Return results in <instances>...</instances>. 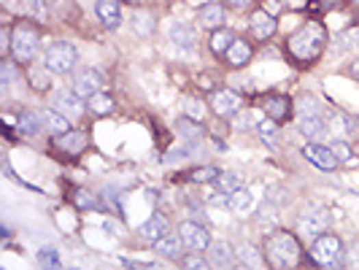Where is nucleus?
<instances>
[{
  "label": "nucleus",
  "instance_id": "obj_11",
  "mask_svg": "<svg viewBox=\"0 0 359 270\" xmlns=\"http://www.w3.org/2000/svg\"><path fill=\"white\" fill-rule=\"evenodd\" d=\"M82 100H84L82 95H76L71 90H57L51 95V106L57 111H62L65 116H82L84 114V103Z\"/></svg>",
  "mask_w": 359,
  "mask_h": 270
},
{
  "label": "nucleus",
  "instance_id": "obj_22",
  "mask_svg": "<svg viewBox=\"0 0 359 270\" xmlns=\"http://www.w3.org/2000/svg\"><path fill=\"white\" fill-rule=\"evenodd\" d=\"M251 206H254V195H251L246 186H238V189L230 195V200H227V208L235 211V214H249Z\"/></svg>",
  "mask_w": 359,
  "mask_h": 270
},
{
  "label": "nucleus",
  "instance_id": "obj_43",
  "mask_svg": "<svg viewBox=\"0 0 359 270\" xmlns=\"http://www.w3.org/2000/svg\"><path fill=\"white\" fill-rule=\"evenodd\" d=\"M184 268H211V262H206V260H203V257H189V260H184Z\"/></svg>",
  "mask_w": 359,
  "mask_h": 270
},
{
  "label": "nucleus",
  "instance_id": "obj_1",
  "mask_svg": "<svg viewBox=\"0 0 359 270\" xmlns=\"http://www.w3.org/2000/svg\"><path fill=\"white\" fill-rule=\"evenodd\" d=\"M265 254H268L273 268H295L300 262V243L292 232H273L265 243Z\"/></svg>",
  "mask_w": 359,
  "mask_h": 270
},
{
  "label": "nucleus",
  "instance_id": "obj_34",
  "mask_svg": "<svg viewBox=\"0 0 359 270\" xmlns=\"http://www.w3.org/2000/svg\"><path fill=\"white\" fill-rule=\"evenodd\" d=\"M297 116H324V108L314 95H303L297 100Z\"/></svg>",
  "mask_w": 359,
  "mask_h": 270
},
{
  "label": "nucleus",
  "instance_id": "obj_21",
  "mask_svg": "<svg viewBox=\"0 0 359 270\" xmlns=\"http://www.w3.org/2000/svg\"><path fill=\"white\" fill-rule=\"evenodd\" d=\"M330 130L341 138H349V135H359V119L351 114H335L330 119Z\"/></svg>",
  "mask_w": 359,
  "mask_h": 270
},
{
  "label": "nucleus",
  "instance_id": "obj_29",
  "mask_svg": "<svg viewBox=\"0 0 359 270\" xmlns=\"http://www.w3.org/2000/svg\"><path fill=\"white\" fill-rule=\"evenodd\" d=\"M257 133H260V138L265 140V146H270V149H278V125H275V119H260L257 122Z\"/></svg>",
  "mask_w": 359,
  "mask_h": 270
},
{
  "label": "nucleus",
  "instance_id": "obj_46",
  "mask_svg": "<svg viewBox=\"0 0 359 270\" xmlns=\"http://www.w3.org/2000/svg\"><path fill=\"white\" fill-rule=\"evenodd\" d=\"M184 157H189V151H168L165 162H176V160H184Z\"/></svg>",
  "mask_w": 359,
  "mask_h": 270
},
{
  "label": "nucleus",
  "instance_id": "obj_13",
  "mask_svg": "<svg viewBox=\"0 0 359 270\" xmlns=\"http://www.w3.org/2000/svg\"><path fill=\"white\" fill-rule=\"evenodd\" d=\"M249 30H251V36L257 41H268L270 36L275 33V19L270 16L268 11H254L249 16Z\"/></svg>",
  "mask_w": 359,
  "mask_h": 270
},
{
  "label": "nucleus",
  "instance_id": "obj_2",
  "mask_svg": "<svg viewBox=\"0 0 359 270\" xmlns=\"http://www.w3.org/2000/svg\"><path fill=\"white\" fill-rule=\"evenodd\" d=\"M324 41H327L324 27H321V25H316V22H308L303 30H297V33L289 38V51H292L297 60L311 62V60H316V57L321 54Z\"/></svg>",
  "mask_w": 359,
  "mask_h": 270
},
{
  "label": "nucleus",
  "instance_id": "obj_8",
  "mask_svg": "<svg viewBox=\"0 0 359 270\" xmlns=\"http://www.w3.org/2000/svg\"><path fill=\"white\" fill-rule=\"evenodd\" d=\"M330 225V211L327 208H314V211H306L300 219H297V232L303 238H319Z\"/></svg>",
  "mask_w": 359,
  "mask_h": 270
},
{
  "label": "nucleus",
  "instance_id": "obj_18",
  "mask_svg": "<svg viewBox=\"0 0 359 270\" xmlns=\"http://www.w3.org/2000/svg\"><path fill=\"white\" fill-rule=\"evenodd\" d=\"M171 44L179 46V49H197V30L192 27V25H184V22H179V25H173L171 27Z\"/></svg>",
  "mask_w": 359,
  "mask_h": 270
},
{
  "label": "nucleus",
  "instance_id": "obj_19",
  "mask_svg": "<svg viewBox=\"0 0 359 270\" xmlns=\"http://www.w3.org/2000/svg\"><path fill=\"white\" fill-rule=\"evenodd\" d=\"M165 232H168V219H165V217H160V214H154L151 219H146L143 225L138 227V235H140L143 241H151V243H154V241H160Z\"/></svg>",
  "mask_w": 359,
  "mask_h": 270
},
{
  "label": "nucleus",
  "instance_id": "obj_47",
  "mask_svg": "<svg viewBox=\"0 0 359 270\" xmlns=\"http://www.w3.org/2000/svg\"><path fill=\"white\" fill-rule=\"evenodd\" d=\"M227 5H232V8H243V5H249L251 0H225Z\"/></svg>",
  "mask_w": 359,
  "mask_h": 270
},
{
  "label": "nucleus",
  "instance_id": "obj_39",
  "mask_svg": "<svg viewBox=\"0 0 359 270\" xmlns=\"http://www.w3.org/2000/svg\"><path fill=\"white\" fill-rule=\"evenodd\" d=\"M30 87L36 92H46L49 87H51V79H49V73H44V71H30Z\"/></svg>",
  "mask_w": 359,
  "mask_h": 270
},
{
  "label": "nucleus",
  "instance_id": "obj_16",
  "mask_svg": "<svg viewBox=\"0 0 359 270\" xmlns=\"http://www.w3.org/2000/svg\"><path fill=\"white\" fill-rule=\"evenodd\" d=\"M208 251H211V260H208V262H211L214 268H230V265L235 262V257H238L235 246L227 243V241H216V243H211Z\"/></svg>",
  "mask_w": 359,
  "mask_h": 270
},
{
  "label": "nucleus",
  "instance_id": "obj_14",
  "mask_svg": "<svg viewBox=\"0 0 359 270\" xmlns=\"http://www.w3.org/2000/svg\"><path fill=\"white\" fill-rule=\"evenodd\" d=\"M95 11H97L100 22H103L108 30H116V27H119V22H122L119 0H97V3H95Z\"/></svg>",
  "mask_w": 359,
  "mask_h": 270
},
{
  "label": "nucleus",
  "instance_id": "obj_20",
  "mask_svg": "<svg viewBox=\"0 0 359 270\" xmlns=\"http://www.w3.org/2000/svg\"><path fill=\"white\" fill-rule=\"evenodd\" d=\"M41 116H44L46 130H49L51 135H62V133H68V130H71L68 116H65L62 111H57L54 106H51V108H44V111H41Z\"/></svg>",
  "mask_w": 359,
  "mask_h": 270
},
{
  "label": "nucleus",
  "instance_id": "obj_10",
  "mask_svg": "<svg viewBox=\"0 0 359 270\" xmlns=\"http://www.w3.org/2000/svg\"><path fill=\"white\" fill-rule=\"evenodd\" d=\"M211 108L216 116H235L240 108H243V100L240 95L232 90H216L211 95Z\"/></svg>",
  "mask_w": 359,
  "mask_h": 270
},
{
  "label": "nucleus",
  "instance_id": "obj_27",
  "mask_svg": "<svg viewBox=\"0 0 359 270\" xmlns=\"http://www.w3.org/2000/svg\"><path fill=\"white\" fill-rule=\"evenodd\" d=\"M41 125H44V116H41V114H36V111L19 114V133L22 135H38L41 133Z\"/></svg>",
  "mask_w": 359,
  "mask_h": 270
},
{
  "label": "nucleus",
  "instance_id": "obj_28",
  "mask_svg": "<svg viewBox=\"0 0 359 270\" xmlns=\"http://www.w3.org/2000/svg\"><path fill=\"white\" fill-rule=\"evenodd\" d=\"M235 251H238V262H243L246 268H260V265H262V254H260L257 246H251V243H240Z\"/></svg>",
  "mask_w": 359,
  "mask_h": 270
},
{
  "label": "nucleus",
  "instance_id": "obj_25",
  "mask_svg": "<svg viewBox=\"0 0 359 270\" xmlns=\"http://www.w3.org/2000/svg\"><path fill=\"white\" fill-rule=\"evenodd\" d=\"M54 143H57L65 154H79V151L84 149V135L68 130V133H62V135H54Z\"/></svg>",
  "mask_w": 359,
  "mask_h": 270
},
{
  "label": "nucleus",
  "instance_id": "obj_30",
  "mask_svg": "<svg viewBox=\"0 0 359 270\" xmlns=\"http://www.w3.org/2000/svg\"><path fill=\"white\" fill-rule=\"evenodd\" d=\"M19 11L25 16L36 19V22H44L46 16H49V8H46L44 0H19Z\"/></svg>",
  "mask_w": 359,
  "mask_h": 270
},
{
  "label": "nucleus",
  "instance_id": "obj_32",
  "mask_svg": "<svg viewBox=\"0 0 359 270\" xmlns=\"http://www.w3.org/2000/svg\"><path fill=\"white\" fill-rule=\"evenodd\" d=\"M214 186H216V192H225V195H232L238 186H243V181L238 173H232V171H222L216 179H214Z\"/></svg>",
  "mask_w": 359,
  "mask_h": 270
},
{
  "label": "nucleus",
  "instance_id": "obj_42",
  "mask_svg": "<svg viewBox=\"0 0 359 270\" xmlns=\"http://www.w3.org/2000/svg\"><path fill=\"white\" fill-rule=\"evenodd\" d=\"M216 176H219V171H216V168H211V165L197 168V171H192V173H189V179L197 181V184H203V181H214Z\"/></svg>",
  "mask_w": 359,
  "mask_h": 270
},
{
  "label": "nucleus",
  "instance_id": "obj_3",
  "mask_svg": "<svg viewBox=\"0 0 359 270\" xmlns=\"http://www.w3.org/2000/svg\"><path fill=\"white\" fill-rule=\"evenodd\" d=\"M311 257H314L316 265H324V268H338L343 265V241L338 235H330V232H321L319 238H314V246H311Z\"/></svg>",
  "mask_w": 359,
  "mask_h": 270
},
{
  "label": "nucleus",
  "instance_id": "obj_41",
  "mask_svg": "<svg viewBox=\"0 0 359 270\" xmlns=\"http://www.w3.org/2000/svg\"><path fill=\"white\" fill-rule=\"evenodd\" d=\"M14 62H16V60H3V65H0V84H3V87L14 84V79H16V68H14Z\"/></svg>",
  "mask_w": 359,
  "mask_h": 270
},
{
  "label": "nucleus",
  "instance_id": "obj_36",
  "mask_svg": "<svg viewBox=\"0 0 359 270\" xmlns=\"http://www.w3.org/2000/svg\"><path fill=\"white\" fill-rule=\"evenodd\" d=\"M232 127L238 130V133H246V130H257V114L254 111H238L235 114V122H232Z\"/></svg>",
  "mask_w": 359,
  "mask_h": 270
},
{
  "label": "nucleus",
  "instance_id": "obj_38",
  "mask_svg": "<svg viewBox=\"0 0 359 270\" xmlns=\"http://www.w3.org/2000/svg\"><path fill=\"white\" fill-rule=\"evenodd\" d=\"M330 149L335 151V157H338V160H351V154H354V151H351V143H349V138H341V135H338V138L330 143Z\"/></svg>",
  "mask_w": 359,
  "mask_h": 270
},
{
  "label": "nucleus",
  "instance_id": "obj_35",
  "mask_svg": "<svg viewBox=\"0 0 359 270\" xmlns=\"http://www.w3.org/2000/svg\"><path fill=\"white\" fill-rule=\"evenodd\" d=\"M265 111H268L270 119L281 122V119L289 114V100H286V97H270L268 103H265Z\"/></svg>",
  "mask_w": 359,
  "mask_h": 270
},
{
  "label": "nucleus",
  "instance_id": "obj_31",
  "mask_svg": "<svg viewBox=\"0 0 359 270\" xmlns=\"http://www.w3.org/2000/svg\"><path fill=\"white\" fill-rule=\"evenodd\" d=\"M232 41H235V33L219 27V30L211 33V51H214V54H227V49L232 46Z\"/></svg>",
  "mask_w": 359,
  "mask_h": 270
},
{
  "label": "nucleus",
  "instance_id": "obj_33",
  "mask_svg": "<svg viewBox=\"0 0 359 270\" xmlns=\"http://www.w3.org/2000/svg\"><path fill=\"white\" fill-rule=\"evenodd\" d=\"M87 108H90L92 114H108L111 108H114V97L108 95V92H95L90 100H87Z\"/></svg>",
  "mask_w": 359,
  "mask_h": 270
},
{
  "label": "nucleus",
  "instance_id": "obj_5",
  "mask_svg": "<svg viewBox=\"0 0 359 270\" xmlns=\"http://www.w3.org/2000/svg\"><path fill=\"white\" fill-rule=\"evenodd\" d=\"M38 33L33 30V27H27V25H16L14 27V33H11V54H14V60L19 62V65H25V62H30L33 57H36V51H38Z\"/></svg>",
  "mask_w": 359,
  "mask_h": 270
},
{
  "label": "nucleus",
  "instance_id": "obj_40",
  "mask_svg": "<svg viewBox=\"0 0 359 270\" xmlns=\"http://www.w3.org/2000/svg\"><path fill=\"white\" fill-rule=\"evenodd\" d=\"M184 111H186V116H192V119H203L206 106H203V100H197V97H186V100H184Z\"/></svg>",
  "mask_w": 359,
  "mask_h": 270
},
{
  "label": "nucleus",
  "instance_id": "obj_37",
  "mask_svg": "<svg viewBox=\"0 0 359 270\" xmlns=\"http://www.w3.org/2000/svg\"><path fill=\"white\" fill-rule=\"evenodd\" d=\"M38 262H41L44 268H60V265H62L60 251H57L54 246H44V249L38 251Z\"/></svg>",
  "mask_w": 359,
  "mask_h": 270
},
{
  "label": "nucleus",
  "instance_id": "obj_24",
  "mask_svg": "<svg viewBox=\"0 0 359 270\" xmlns=\"http://www.w3.org/2000/svg\"><path fill=\"white\" fill-rule=\"evenodd\" d=\"M249 60H251V46L246 44V41H240V38H235L232 46L227 49V62L235 65V68H243Z\"/></svg>",
  "mask_w": 359,
  "mask_h": 270
},
{
  "label": "nucleus",
  "instance_id": "obj_9",
  "mask_svg": "<svg viewBox=\"0 0 359 270\" xmlns=\"http://www.w3.org/2000/svg\"><path fill=\"white\" fill-rule=\"evenodd\" d=\"M106 84V76L97 71V68H82L76 76H73V92L82 95L84 100H90L95 92L103 90Z\"/></svg>",
  "mask_w": 359,
  "mask_h": 270
},
{
  "label": "nucleus",
  "instance_id": "obj_44",
  "mask_svg": "<svg viewBox=\"0 0 359 270\" xmlns=\"http://www.w3.org/2000/svg\"><path fill=\"white\" fill-rule=\"evenodd\" d=\"M346 254H349V265L359 270V241L349 246V251H346Z\"/></svg>",
  "mask_w": 359,
  "mask_h": 270
},
{
  "label": "nucleus",
  "instance_id": "obj_48",
  "mask_svg": "<svg viewBox=\"0 0 359 270\" xmlns=\"http://www.w3.org/2000/svg\"><path fill=\"white\" fill-rule=\"evenodd\" d=\"M357 46H359V30H357Z\"/></svg>",
  "mask_w": 359,
  "mask_h": 270
},
{
  "label": "nucleus",
  "instance_id": "obj_23",
  "mask_svg": "<svg viewBox=\"0 0 359 270\" xmlns=\"http://www.w3.org/2000/svg\"><path fill=\"white\" fill-rule=\"evenodd\" d=\"M176 133H179L186 143H195V140L203 138V125H200V119L181 116V119H176Z\"/></svg>",
  "mask_w": 359,
  "mask_h": 270
},
{
  "label": "nucleus",
  "instance_id": "obj_15",
  "mask_svg": "<svg viewBox=\"0 0 359 270\" xmlns=\"http://www.w3.org/2000/svg\"><path fill=\"white\" fill-rule=\"evenodd\" d=\"M197 19H200L203 27L219 30V27L225 25V8H222L219 3H203V5L197 8Z\"/></svg>",
  "mask_w": 359,
  "mask_h": 270
},
{
  "label": "nucleus",
  "instance_id": "obj_6",
  "mask_svg": "<svg viewBox=\"0 0 359 270\" xmlns=\"http://www.w3.org/2000/svg\"><path fill=\"white\" fill-rule=\"evenodd\" d=\"M303 157L308 160V162H314L319 171H324V173H332V171H338V165H341V160L335 157V151L330 149V146H324V140H311L308 146H303Z\"/></svg>",
  "mask_w": 359,
  "mask_h": 270
},
{
  "label": "nucleus",
  "instance_id": "obj_12",
  "mask_svg": "<svg viewBox=\"0 0 359 270\" xmlns=\"http://www.w3.org/2000/svg\"><path fill=\"white\" fill-rule=\"evenodd\" d=\"M297 130L311 140H327L330 138V122L324 116H297Z\"/></svg>",
  "mask_w": 359,
  "mask_h": 270
},
{
  "label": "nucleus",
  "instance_id": "obj_4",
  "mask_svg": "<svg viewBox=\"0 0 359 270\" xmlns=\"http://www.w3.org/2000/svg\"><path fill=\"white\" fill-rule=\"evenodd\" d=\"M44 65L49 73L65 76V73H71L79 65V51H76V46L68 44V41H57V44H51L44 51Z\"/></svg>",
  "mask_w": 359,
  "mask_h": 270
},
{
  "label": "nucleus",
  "instance_id": "obj_26",
  "mask_svg": "<svg viewBox=\"0 0 359 270\" xmlns=\"http://www.w3.org/2000/svg\"><path fill=\"white\" fill-rule=\"evenodd\" d=\"M154 27H157V22H154L151 14L138 11V14L133 16V33L138 36V38H149V36L154 33Z\"/></svg>",
  "mask_w": 359,
  "mask_h": 270
},
{
  "label": "nucleus",
  "instance_id": "obj_7",
  "mask_svg": "<svg viewBox=\"0 0 359 270\" xmlns=\"http://www.w3.org/2000/svg\"><path fill=\"white\" fill-rule=\"evenodd\" d=\"M179 235L181 241H184V246H186L189 251H195V254L208 251V246H211V232L200 225V222H192V219H189V222H181Z\"/></svg>",
  "mask_w": 359,
  "mask_h": 270
},
{
  "label": "nucleus",
  "instance_id": "obj_45",
  "mask_svg": "<svg viewBox=\"0 0 359 270\" xmlns=\"http://www.w3.org/2000/svg\"><path fill=\"white\" fill-rule=\"evenodd\" d=\"M346 73H349L354 82H359V57H357V60H351V62L346 65Z\"/></svg>",
  "mask_w": 359,
  "mask_h": 270
},
{
  "label": "nucleus",
  "instance_id": "obj_17",
  "mask_svg": "<svg viewBox=\"0 0 359 270\" xmlns=\"http://www.w3.org/2000/svg\"><path fill=\"white\" fill-rule=\"evenodd\" d=\"M184 249H186V246H184L179 232H165L160 241H154V251L162 254V257H168V260H176Z\"/></svg>",
  "mask_w": 359,
  "mask_h": 270
}]
</instances>
